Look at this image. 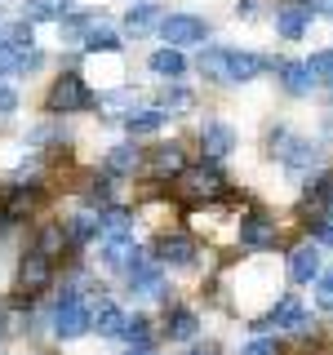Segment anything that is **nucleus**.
<instances>
[{"label":"nucleus","instance_id":"1","mask_svg":"<svg viewBox=\"0 0 333 355\" xmlns=\"http://www.w3.org/2000/svg\"><path fill=\"white\" fill-rule=\"evenodd\" d=\"M266 67H271V58L244 53V49H205L200 53V71L214 76V80H253Z\"/></svg>","mask_w":333,"mask_h":355},{"label":"nucleus","instance_id":"2","mask_svg":"<svg viewBox=\"0 0 333 355\" xmlns=\"http://www.w3.org/2000/svg\"><path fill=\"white\" fill-rule=\"evenodd\" d=\"M94 103H98V94H89L80 71H62L58 80H53L49 98H44V111H49V116H71V111H89Z\"/></svg>","mask_w":333,"mask_h":355},{"label":"nucleus","instance_id":"3","mask_svg":"<svg viewBox=\"0 0 333 355\" xmlns=\"http://www.w3.org/2000/svg\"><path fill=\"white\" fill-rule=\"evenodd\" d=\"M89 329H94V311L85 306V297L76 293V288H67L58 297V306H53V333H58L62 342H71V338H80Z\"/></svg>","mask_w":333,"mask_h":355},{"label":"nucleus","instance_id":"4","mask_svg":"<svg viewBox=\"0 0 333 355\" xmlns=\"http://www.w3.org/2000/svg\"><path fill=\"white\" fill-rule=\"evenodd\" d=\"M173 191L182 200H218L222 191H227V178H222L214 164H196V169H187L173 182Z\"/></svg>","mask_w":333,"mask_h":355},{"label":"nucleus","instance_id":"5","mask_svg":"<svg viewBox=\"0 0 333 355\" xmlns=\"http://www.w3.org/2000/svg\"><path fill=\"white\" fill-rule=\"evenodd\" d=\"M160 36L169 49H182V44H205L209 40V22L196 14H169L160 18Z\"/></svg>","mask_w":333,"mask_h":355},{"label":"nucleus","instance_id":"6","mask_svg":"<svg viewBox=\"0 0 333 355\" xmlns=\"http://www.w3.org/2000/svg\"><path fill=\"white\" fill-rule=\"evenodd\" d=\"M49 280H53V258L44 249H27V253H22V262H18V288L27 297H36Z\"/></svg>","mask_w":333,"mask_h":355},{"label":"nucleus","instance_id":"7","mask_svg":"<svg viewBox=\"0 0 333 355\" xmlns=\"http://www.w3.org/2000/svg\"><path fill=\"white\" fill-rule=\"evenodd\" d=\"M271 151L280 155L289 169H311V164L320 160V147H311L307 138H293L289 129H275L271 133Z\"/></svg>","mask_w":333,"mask_h":355},{"label":"nucleus","instance_id":"8","mask_svg":"<svg viewBox=\"0 0 333 355\" xmlns=\"http://www.w3.org/2000/svg\"><path fill=\"white\" fill-rule=\"evenodd\" d=\"M200 147H205V160L214 164V160H222V155L236 151V129L222 125V120H209V125L200 129Z\"/></svg>","mask_w":333,"mask_h":355},{"label":"nucleus","instance_id":"9","mask_svg":"<svg viewBox=\"0 0 333 355\" xmlns=\"http://www.w3.org/2000/svg\"><path fill=\"white\" fill-rule=\"evenodd\" d=\"M129 288L133 293H160L164 288V275H160V262H151L147 253H138V258L129 262Z\"/></svg>","mask_w":333,"mask_h":355},{"label":"nucleus","instance_id":"10","mask_svg":"<svg viewBox=\"0 0 333 355\" xmlns=\"http://www.w3.org/2000/svg\"><path fill=\"white\" fill-rule=\"evenodd\" d=\"M275 218H262V214H249V218H240V244L244 249H271L275 244Z\"/></svg>","mask_w":333,"mask_h":355},{"label":"nucleus","instance_id":"11","mask_svg":"<svg viewBox=\"0 0 333 355\" xmlns=\"http://www.w3.org/2000/svg\"><path fill=\"white\" fill-rule=\"evenodd\" d=\"M289 280H293V284L320 280V249H316V244H298V249H289Z\"/></svg>","mask_w":333,"mask_h":355},{"label":"nucleus","instance_id":"12","mask_svg":"<svg viewBox=\"0 0 333 355\" xmlns=\"http://www.w3.org/2000/svg\"><path fill=\"white\" fill-rule=\"evenodd\" d=\"M147 169H151V178H182L187 173L182 147H178V142H160V147H151Z\"/></svg>","mask_w":333,"mask_h":355},{"label":"nucleus","instance_id":"13","mask_svg":"<svg viewBox=\"0 0 333 355\" xmlns=\"http://www.w3.org/2000/svg\"><path fill=\"white\" fill-rule=\"evenodd\" d=\"M311 14H316V5H311V0H293V5H284L280 14H275V31H280L284 40H298L307 31Z\"/></svg>","mask_w":333,"mask_h":355},{"label":"nucleus","instance_id":"14","mask_svg":"<svg viewBox=\"0 0 333 355\" xmlns=\"http://www.w3.org/2000/svg\"><path fill=\"white\" fill-rule=\"evenodd\" d=\"M196 258V244L187 236H160L155 240V262L160 266H187Z\"/></svg>","mask_w":333,"mask_h":355},{"label":"nucleus","instance_id":"15","mask_svg":"<svg viewBox=\"0 0 333 355\" xmlns=\"http://www.w3.org/2000/svg\"><path fill=\"white\" fill-rule=\"evenodd\" d=\"M262 324H266V329H302V324H307V306L298 302V297H280V302L266 311Z\"/></svg>","mask_w":333,"mask_h":355},{"label":"nucleus","instance_id":"16","mask_svg":"<svg viewBox=\"0 0 333 355\" xmlns=\"http://www.w3.org/2000/svg\"><path fill=\"white\" fill-rule=\"evenodd\" d=\"M71 18V0H22V22H62Z\"/></svg>","mask_w":333,"mask_h":355},{"label":"nucleus","instance_id":"17","mask_svg":"<svg viewBox=\"0 0 333 355\" xmlns=\"http://www.w3.org/2000/svg\"><path fill=\"white\" fill-rule=\"evenodd\" d=\"M142 164V151L133 147V142H120V147H111L107 151V160H103V173L107 178H129L133 169Z\"/></svg>","mask_w":333,"mask_h":355},{"label":"nucleus","instance_id":"18","mask_svg":"<svg viewBox=\"0 0 333 355\" xmlns=\"http://www.w3.org/2000/svg\"><path fill=\"white\" fill-rule=\"evenodd\" d=\"M125 324H129V315H125L116 302H98V306H94V329H98V338H125Z\"/></svg>","mask_w":333,"mask_h":355},{"label":"nucleus","instance_id":"19","mask_svg":"<svg viewBox=\"0 0 333 355\" xmlns=\"http://www.w3.org/2000/svg\"><path fill=\"white\" fill-rule=\"evenodd\" d=\"M67 240H71V244L103 240V218H98L94 209H80V214H71V222H67Z\"/></svg>","mask_w":333,"mask_h":355},{"label":"nucleus","instance_id":"20","mask_svg":"<svg viewBox=\"0 0 333 355\" xmlns=\"http://www.w3.org/2000/svg\"><path fill=\"white\" fill-rule=\"evenodd\" d=\"M147 67L155 76H164V80H178V76L187 71V58H182V49H169V44H164V49H155L147 58Z\"/></svg>","mask_w":333,"mask_h":355},{"label":"nucleus","instance_id":"21","mask_svg":"<svg viewBox=\"0 0 333 355\" xmlns=\"http://www.w3.org/2000/svg\"><path fill=\"white\" fill-rule=\"evenodd\" d=\"M275 71H280V85L289 89L293 98H302V94H311V71H307V62H275Z\"/></svg>","mask_w":333,"mask_h":355},{"label":"nucleus","instance_id":"22","mask_svg":"<svg viewBox=\"0 0 333 355\" xmlns=\"http://www.w3.org/2000/svg\"><path fill=\"white\" fill-rule=\"evenodd\" d=\"M164 333H169V342H191L196 333H200V320H196V311H187V306H173V311H169V324H164Z\"/></svg>","mask_w":333,"mask_h":355},{"label":"nucleus","instance_id":"23","mask_svg":"<svg viewBox=\"0 0 333 355\" xmlns=\"http://www.w3.org/2000/svg\"><path fill=\"white\" fill-rule=\"evenodd\" d=\"M85 44H89V53H116L120 49V31L111 27V22H94L89 36H85Z\"/></svg>","mask_w":333,"mask_h":355},{"label":"nucleus","instance_id":"24","mask_svg":"<svg viewBox=\"0 0 333 355\" xmlns=\"http://www.w3.org/2000/svg\"><path fill=\"white\" fill-rule=\"evenodd\" d=\"M138 253H142V249H138L129 236H125V240H103V262H107V266H125V271H129V262L138 258Z\"/></svg>","mask_w":333,"mask_h":355},{"label":"nucleus","instance_id":"25","mask_svg":"<svg viewBox=\"0 0 333 355\" xmlns=\"http://www.w3.org/2000/svg\"><path fill=\"white\" fill-rule=\"evenodd\" d=\"M164 120H169V116H164L160 107H147V111H133V116H125V129L133 133V138H138V133H155V129L164 125Z\"/></svg>","mask_w":333,"mask_h":355},{"label":"nucleus","instance_id":"26","mask_svg":"<svg viewBox=\"0 0 333 355\" xmlns=\"http://www.w3.org/2000/svg\"><path fill=\"white\" fill-rule=\"evenodd\" d=\"M98 218H103V240H125V236H129V214H125V209L111 205V209H103Z\"/></svg>","mask_w":333,"mask_h":355},{"label":"nucleus","instance_id":"27","mask_svg":"<svg viewBox=\"0 0 333 355\" xmlns=\"http://www.w3.org/2000/svg\"><path fill=\"white\" fill-rule=\"evenodd\" d=\"M98 111H111V116L129 111L133 116V89H107V94H98Z\"/></svg>","mask_w":333,"mask_h":355},{"label":"nucleus","instance_id":"28","mask_svg":"<svg viewBox=\"0 0 333 355\" xmlns=\"http://www.w3.org/2000/svg\"><path fill=\"white\" fill-rule=\"evenodd\" d=\"M151 22H155V5H151V0H142V5H133V9H129L125 27H129V36H142Z\"/></svg>","mask_w":333,"mask_h":355},{"label":"nucleus","instance_id":"29","mask_svg":"<svg viewBox=\"0 0 333 355\" xmlns=\"http://www.w3.org/2000/svg\"><path fill=\"white\" fill-rule=\"evenodd\" d=\"M155 107H160L164 116H178V111H187V107H191V94L173 85V89H164V94H160V103H155Z\"/></svg>","mask_w":333,"mask_h":355},{"label":"nucleus","instance_id":"30","mask_svg":"<svg viewBox=\"0 0 333 355\" xmlns=\"http://www.w3.org/2000/svg\"><path fill=\"white\" fill-rule=\"evenodd\" d=\"M307 71H311V80H333V49L311 53V58H307Z\"/></svg>","mask_w":333,"mask_h":355},{"label":"nucleus","instance_id":"31","mask_svg":"<svg viewBox=\"0 0 333 355\" xmlns=\"http://www.w3.org/2000/svg\"><path fill=\"white\" fill-rule=\"evenodd\" d=\"M94 22H98V18H85V14H80V18H62V40H67V44L85 40V36H89V27H94Z\"/></svg>","mask_w":333,"mask_h":355},{"label":"nucleus","instance_id":"32","mask_svg":"<svg viewBox=\"0 0 333 355\" xmlns=\"http://www.w3.org/2000/svg\"><path fill=\"white\" fill-rule=\"evenodd\" d=\"M316 306L320 311H333V266H329V271H320V280H316Z\"/></svg>","mask_w":333,"mask_h":355},{"label":"nucleus","instance_id":"33","mask_svg":"<svg viewBox=\"0 0 333 355\" xmlns=\"http://www.w3.org/2000/svg\"><path fill=\"white\" fill-rule=\"evenodd\" d=\"M147 324H151L147 315H133L129 324H125V338L133 342V347H147Z\"/></svg>","mask_w":333,"mask_h":355},{"label":"nucleus","instance_id":"34","mask_svg":"<svg viewBox=\"0 0 333 355\" xmlns=\"http://www.w3.org/2000/svg\"><path fill=\"white\" fill-rule=\"evenodd\" d=\"M307 227H311V236H316L320 244H333V218H311Z\"/></svg>","mask_w":333,"mask_h":355},{"label":"nucleus","instance_id":"35","mask_svg":"<svg viewBox=\"0 0 333 355\" xmlns=\"http://www.w3.org/2000/svg\"><path fill=\"white\" fill-rule=\"evenodd\" d=\"M18 58H22V53L9 49V44L0 40V76H14V71H18Z\"/></svg>","mask_w":333,"mask_h":355},{"label":"nucleus","instance_id":"36","mask_svg":"<svg viewBox=\"0 0 333 355\" xmlns=\"http://www.w3.org/2000/svg\"><path fill=\"white\" fill-rule=\"evenodd\" d=\"M58 138H62V129L44 125V129H31V133H27V147H40V142H58Z\"/></svg>","mask_w":333,"mask_h":355},{"label":"nucleus","instance_id":"37","mask_svg":"<svg viewBox=\"0 0 333 355\" xmlns=\"http://www.w3.org/2000/svg\"><path fill=\"white\" fill-rule=\"evenodd\" d=\"M244 355H280V347H275V338H258L244 347Z\"/></svg>","mask_w":333,"mask_h":355},{"label":"nucleus","instance_id":"38","mask_svg":"<svg viewBox=\"0 0 333 355\" xmlns=\"http://www.w3.org/2000/svg\"><path fill=\"white\" fill-rule=\"evenodd\" d=\"M9 111H18V94L9 85H0V116H9Z\"/></svg>","mask_w":333,"mask_h":355},{"label":"nucleus","instance_id":"39","mask_svg":"<svg viewBox=\"0 0 333 355\" xmlns=\"http://www.w3.org/2000/svg\"><path fill=\"white\" fill-rule=\"evenodd\" d=\"M320 142H325V147H333V111L325 116V125H320Z\"/></svg>","mask_w":333,"mask_h":355},{"label":"nucleus","instance_id":"40","mask_svg":"<svg viewBox=\"0 0 333 355\" xmlns=\"http://www.w3.org/2000/svg\"><path fill=\"white\" fill-rule=\"evenodd\" d=\"M316 5V14H325V18H333V0H311Z\"/></svg>","mask_w":333,"mask_h":355},{"label":"nucleus","instance_id":"41","mask_svg":"<svg viewBox=\"0 0 333 355\" xmlns=\"http://www.w3.org/2000/svg\"><path fill=\"white\" fill-rule=\"evenodd\" d=\"M253 5H258V0H240V5H236V14H244V18H253Z\"/></svg>","mask_w":333,"mask_h":355},{"label":"nucleus","instance_id":"42","mask_svg":"<svg viewBox=\"0 0 333 355\" xmlns=\"http://www.w3.org/2000/svg\"><path fill=\"white\" fill-rule=\"evenodd\" d=\"M125 355H155V351H151V347H129Z\"/></svg>","mask_w":333,"mask_h":355},{"label":"nucleus","instance_id":"43","mask_svg":"<svg viewBox=\"0 0 333 355\" xmlns=\"http://www.w3.org/2000/svg\"><path fill=\"white\" fill-rule=\"evenodd\" d=\"M191 355H218V347H196Z\"/></svg>","mask_w":333,"mask_h":355},{"label":"nucleus","instance_id":"44","mask_svg":"<svg viewBox=\"0 0 333 355\" xmlns=\"http://www.w3.org/2000/svg\"><path fill=\"white\" fill-rule=\"evenodd\" d=\"M329 103H333V80H329Z\"/></svg>","mask_w":333,"mask_h":355},{"label":"nucleus","instance_id":"45","mask_svg":"<svg viewBox=\"0 0 333 355\" xmlns=\"http://www.w3.org/2000/svg\"><path fill=\"white\" fill-rule=\"evenodd\" d=\"M289 5H293V0H289Z\"/></svg>","mask_w":333,"mask_h":355},{"label":"nucleus","instance_id":"46","mask_svg":"<svg viewBox=\"0 0 333 355\" xmlns=\"http://www.w3.org/2000/svg\"><path fill=\"white\" fill-rule=\"evenodd\" d=\"M307 355H311V351H307Z\"/></svg>","mask_w":333,"mask_h":355}]
</instances>
